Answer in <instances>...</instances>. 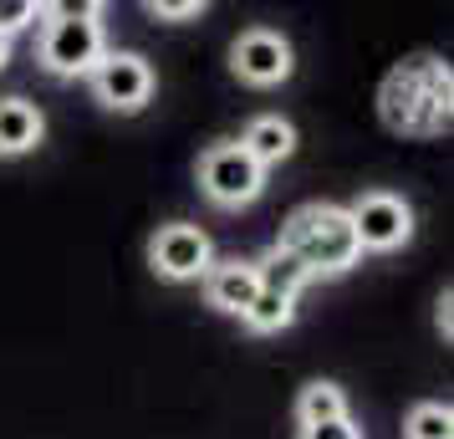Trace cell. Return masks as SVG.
I'll return each mask as SVG.
<instances>
[{"mask_svg":"<svg viewBox=\"0 0 454 439\" xmlns=\"http://www.w3.org/2000/svg\"><path fill=\"white\" fill-rule=\"evenodd\" d=\"M296 439H363V429H357L352 414H348V419H332V424H307Z\"/></svg>","mask_w":454,"mask_h":439,"instance_id":"cell-18","label":"cell"},{"mask_svg":"<svg viewBox=\"0 0 454 439\" xmlns=\"http://www.w3.org/2000/svg\"><path fill=\"white\" fill-rule=\"evenodd\" d=\"M235 144L246 148L261 169H270V164H281V159L296 153V128H291L281 113H261V118H250L246 123V133H240Z\"/></svg>","mask_w":454,"mask_h":439,"instance_id":"cell-11","label":"cell"},{"mask_svg":"<svg viewBox=\"0 0 454 439\" xmlns=\"http://www.w3.org/2000/svg\"><path fill=\"white\" fill-rule=\"evenodd\" d=\"M148 266L164 276V281H200V276L215 266V246L200 225L189 220H168L153 231L148 240Z\"/></svg>","mask_w":454,"mask_h":439,"instance_id":"cell-6","label":"cell"},{"mask_svg":"<svg viewBox=\"0 0 454 439\" xmlns=\"http://www.w3.org/2000/svg\"><path fill=\"white\" fill-rule=\"evenodd\" d=\"M434 307H439V312H434V327L450 337V333H454V292H450V286L439 292V302H434Z\"/></svg>","mask_w":454,"mask_h":439,"instance_id":"cell-19","label":"cell"},{"mask_svg":"<svg viewBox=\"0 0 454 439\" xmlns=\"http://www.w3.org/2000/svg\"><path fill=\"white\" fill-rule=\"evenodd\" d=\"M291 67H296L291 42L281 36V31H266V26L240 31L235 46H230V72H235L246 87H281L291 77Z\"/></svg>","mask_w":454,"mask_h":439,"instance_id":"cell-8","label":"cell"},{"mask_svg":"<svg viewBox=\"0 0 454 439\" xmlns=\"http://www.w3.org/2000/svg\"><path fill=\"white\" fill-rule=\"evenodd\" d=\"M403 435L409 439H454V409L450 404H434V398L413 404L409 419H403Z\"/></svg>","mask_w":454,"mask_h":439,"instance_id":"cell-15","label":"cell"},{"mask_svg":"<svg viewBox=\"0 0 454 439\" xmlns=\"http://www.w3.org/2000/svg\"><path fill=\"white\" fill-rule=\"evenodd\" d=\"M240 322H246L250 333H281V327H291V322H296V302H291V296H276V292H261L255 296V302H250V312L240 317Z\"/></svg>","mask_w":454,"mask_h":439,"instance_id":"cell-14","label":"cell"},{"mask_svg":"<svg viewBox=\"0 0 454 439\" xmlns=\"http://www.w3.org/2000/svg\"><path fill=\"white\" fill-rule=\"evenodd\" d=\"M46 118L36 103L26 98H0V159H21L31 148L42 144Z\"/></svg>","mask_w":454,"mask_h":439,"instance_id":"cell-10","label":"cell"},{"mask_svg":"<svg viewBox=\"0 0 454 439\" xmlns=\"http://www.w3.org/2000/svg\"><path fill=\"white\" fill-rule=\"evenodd\" d=\"M276 251H286L307 276H342L363 261L348 205H332V200H311V205L291 209L276 235Z\"/></svg>","mask_w":454,"mask_h":439,"instance_id":"cell-2","label":"cell"},{"mask_svg":"<svg viewBox=\"0 0 454 439\" xmlns=\"http://www.w3.org/2000/svg\"><path fill=\"white\" fill-rule=\"evenodd\" d=\"M42 21V5L36 0H0V36L11 42V36H21L26 26Z\"/></svg>","mask_w":454,"mask_h":439,"instance_id":"cell-16","label":"cell"},{"mask_svg":"<svg viewBox=\"0 0 454 439\" xmlns=\"http://www.w3.org/2000/svg\"><path fill=\"white\" fill-rule=\"evenodd\" d=\"M255 271H261V292L291 296V302H296V296H301V286L311 281V276L301 271V266H296V261H291L286 251H276V246H270L266 261H255Z\"/></svg>","mask_w":454,"mask_h":439,"instance_id":"cell-13","label":"cell"},{"mask_svg":"<svg viewBox=\"0 0 454 439\" xmlns=\"http://www.w3.org/2000/svg\"><path fill=\"white\" fill-rule=\"evenodd\" d=\"M144 11L153 21H194V16H205V0H148Z\"/></svg>","mask_w":454,"mask_h":439,"instance_id":"cell-17","label":"cell"},{"mask_svg":"<svg viewBox=\"0 0 454 439\" xmlns=\"http://www.w3.org/2000/svg\"><path fill=\"white\" fill-rule=\"evenodd\" d=\"M92 98L113 113H138L153 98V67L138 51H103V62L87 72Z\"/></svg>","mask_w":454,"mask_h":439,"instance_id":"cell-7","label":"cell"},{"mask_svg":"<svg viewBox=\"0 0 454 439\" xmlns=\"http://www.w3.org/2000/svg\"><path fill=\"white\" fill-rule=\"evenodd\" d=\"M205 302L215 312H230V317H246L250 302L261 296V271H255V261H215L205 276Z\"/></svg>","mask_w":454,"mask_h":439,"instance_id":"cell-9","label":"cell"},{"mask_svg":"<svg viewBox=\"0 0 454 439\" xmlns=\"http://www.w3.org/2000/svg\"><path fill=\"white\" fill-rule=\"evenodd\" d=\"M200 189H205L209 205L240 209V205H250V200H261L266 169L255 164L235 138H230V144H209L205 153H200Z\"/></svg>","mask_w":454,"mask_h":439,"instance_id":"cell-4","label":"cell"},{"mask_svg":"<svg viewBox=\"0 0 454 439\" xmlns=\"http://www.w3.org/2000/svg\"><path fill=\"white\" fill-rule=\"evenodd\" d=\"M352 231H357V246L363 251H398L409 246L413 235V209L403 194H388V189H368L348 205Z\"/></svg>","mask_w":454,"mask_h":439,"instance_id":"cell-5","label":"cell"},{"mask_svg":"<svg viewBox=\"0 0 454 439\" xmlns=\"http://www.w3.org/2000/svg\"><path fill=\"white\" fill-rule=\"evenodd\" d=\"M378 113L393 133L409 138H434L450 133L454 118V77L439 57H409L398 62L378 87Z\"/></svg>","mask_w":454,"mask_h":439,"instance_id":"cell-1","label":"cell"},{"mask_svg":"<svg viewBox=\"0 0 454 439\" xmlns=\"http://www.w3.org/2000/svg\"><path fill=\"white\" fill-rule=\"evenodd\" d=\"M42 67L51 77H87L92 67L103 62L107 51V31H103V5H92L82 16H51L42 11Z\"/></svg>","mask_w":454,"mask_h":439,"instance_id":"cell-3","label":"cell"},{"mask_svg":"<svg viewBox=\"0 0 454 439\" xmlns=\"http://www.w3.org/2000/svg\"><path fill=\"white\" fill-rule=\"evenodd\" d=\"M332 419H348V394H342V383L317 378L296 394V424L307 429V424H332Z\"/></svg>","mask_w":454,"mask_h":439,"instance_id":"cell-12","label":"cell"},{"mask_svg":"<svg viewBox=\"0 0 454 439\" xmlns=\"http://www.w3.org/2000/svg\"><path fill=\"white\" fill-rule=\"evenodd\" d=\"M5 67H11V42L0 36V72H5Z\"/></svg>","mask_w":454,"mask_h":439,"instance_id":"cell-20","label":"cell"}]
</instances>
